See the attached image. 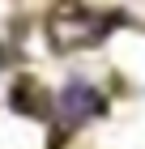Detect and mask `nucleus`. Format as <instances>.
Masks as SVG:
<instances>
[{
	"label": "nucleus",
	"instance_id": "f257e3e1",
	"mask_svg": "<svg viewBox=\"0 0 145 149\" xmlns=\"http://www.w3.org/2000/svg\"><path fill=\"white\" fill-rule=\"evenodd\" d=\"M111 17H98V13H56L47 34L60 51H77V47H94L98 38L111 34Z\"/></svg>",
	"mask_w": 145,
	"mask_h": 149
},
{
	"label": "nucleus",
	"instance_id": "f03ea898",
	"mask_svg": "<svg viewBox=\"0 0 145 149\" xmlns=\"http://www.w3.org/2000/svg\"><path fill=\"white\" fill-rule=\"evenodd\" d=\"M56 111L64 119V128H77V124H85V119H94L102 111V94L90 81H68L64 90L56 94Z\"/></svg>",
	"mask_w": 145,
	"mask_h": 149
},
{
	"label": "nucleus",
	"instance_id": "7ed1b4c3",
	"mask_svg": "<svg viewBox=\"0 0 145 149\" xmlns=\"http://www.w3.org/2000/svg\"><path fill=\"white\" fill-rule=\"evenodd\" d=\"M13 102H17V107H26V111H34V107L43 102V94H39V85H34V81H22V85L13 90Z\"/></svg>",
	"mask_w": 145,
	"mask_h": 149
}]
</instances>
